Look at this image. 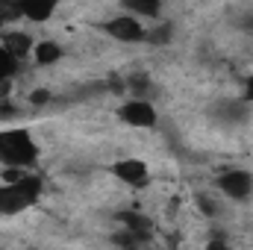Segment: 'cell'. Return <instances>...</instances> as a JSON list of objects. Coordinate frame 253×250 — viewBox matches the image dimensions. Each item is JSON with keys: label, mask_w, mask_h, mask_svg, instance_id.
I'll list each match as a JSON object with an SVG mask.
<instances>
[{"label": "cell", "mask_w": 253, "mask_h": 250, "mask_svg": "<svg viewBox=\"0 0 253 250\" xmlns=\"http://www.w3.org/2000/svg\"><path fill=\"white\" fill-rule=\"evenodd\" d=\"M218 191H221L227 200L242 203V200L253 197V174L245 171V168H230V171H224V174L218 177Z\"/></svg>", "instance_id": "cell-1"}, {"label": "cell", "mask_w": 253, "mask_h": 250, "mask_svg": "<svg viewBox=\"0 0 253 250\" xmlns=\"http://www.w3.org/2000/svg\"><path fill=\"white\" fill-rule=\"evenodd\" d=\"M106 30H109L118 42H144V33H147L144 21L132 18V15H121V18L109 21V24H106Z\"/></svg>", "instance_id": "cell-2"}, {"label": "cell", "mask_w": 253, "mask_h": 250, "mask_svg": "<svg viewBox=\"0 0 253 250\" xmlns=\"http://www.w3.org/2000/svg\"><path fill=\"white\" fill-rule=\"evenodd\" d=\"M121 115H124L126 124L132 126H150L156 121V112H153V106H150V100H126V106L121 109Z\"/></svg>", "instance_id": "cell-3"}, {"label": "cell", "mask_w": 253, "mask_h": 250, "mask_svg": "<svg viewBox=\"0 0 253 250\" xmlns=\"http://www.w3.org/2000/svg\"><path fill=\"white\" fill-rule=\"evenodd\" d=\"M144 42L147 44H156V47H165L174 42V24H162V21H153L144 33Z\"/></svg>", "instance_id": "cell-4"}, {"label": "cell", "mask_w": 253, "mask_h": 250, "mask_svg": "<svg viewBox=\"0 0 253 250\" xmlns=\"http://www.w3.org/2000/svg\"><path fill=\"white\" fill-rule=\"evenodd\" d=\"M53 12H56L53 3H24V6H21V15H24L27 21H33V24H44V21H50Z\"/></svg>", "instance_id": "cell-5"}, {"label": "cell", "mask_w": 253, "mask_h": 250, "mask_svg": "<svg viewBox=\"0 0 253 250\" xmlns=\"http://www.w3.org/2000/svg\"><path fill=\"white\" fill-rule=\"evenodd\" d=\"M115 171H118V177H121L124 183H129V186H141V183L147 180V168H144L141 162H121Z\"/></svg>", "instance_id": "cell-6"}, {"label": "cell", "mask_w": 253, "mask_h": 250, "mask_svg": "<svg viewBox=\"0 0 253 250\" xmlns=\"http://www.w3.org/2000/svg\"><path fill=\"white\" fill-rule=\"evenodd\" d=\"M62 56V50H59V44H53V42H39V44H33V59L39 65H50L56 62Z\"/></svg>", "instance_id": "cell-7"}, {"label": "cell", "mask_w": 253, "mask_h": 250, "mask_svg": "<svg viewBox=\"0 0 253 250\" xmlns=\"http://www.w3.org/2000/svg\"><path fill=\"white\" fill-rule=\"evenodd\" d=\"M206 250H227V245H224V239L221 236H212V242H209V248Z\"/></svg>", "instance_id": "cell-8"}]
</instances>
